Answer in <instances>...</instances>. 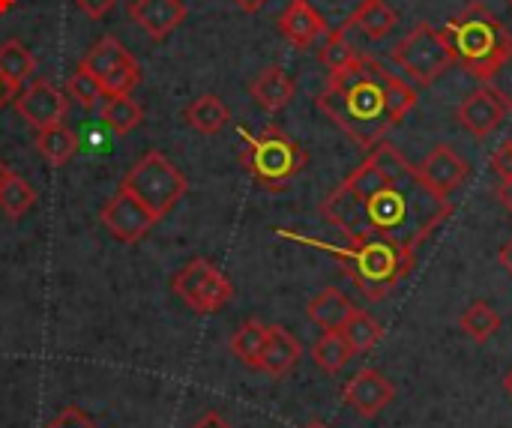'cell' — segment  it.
I'll use <instances>...</instances> for the list:
<instances>
[{
  "label": "cell",
  "mask_w": 512,
  "mask_h": 428,
  "mask_svg": "<svg viewBox=\"0 0 512 428\" xmlns=\"http://www.w3.org/2000/svg\"><path fill=\"white\" fill-rule=\"evenodd\" d=\"M321 216L348 243L384 240L417 252L453 216V204L426 186L402 150L381 141L321 201Z\"/></svg>",
  "instance_id": "1"
},
{
  "label": "cell",
  "mask_w": 512,
  "mask_h": 428,
  "mask_svg": "<svg viewBox=\"0 0 512 428\" xmlns=\"http://www.w3.org/2000/svg\"><path fill=\"white\" fill-rule=\"evenodd\" d=\"M315 102L360 150H375L417 105V87L378 57L360 54L351 66L330 72Z\"/></svg>",
  "instance_id": "2"
},
{
  "label": "cell",
  "mask_w": 512,
  "mask_h": 428,
  "mask_svg": "<svg viewBox=\"0 0 512 428\" xmlns=\"http://www.w3.org/2000/svg\"><path fill=\"white\" fill-rule=\"evenodd\" d=\"M282 237H291L297 243H306V246H315V249H324L330 252L342 270L348 273V279L360 288V294L372 303L384 300L417 264V252H408L402 246H393V243H384V240H369V243H348V246H330V243H321V240H309V237H300V234H291V231H279Z\"/></svg>",
  "instance_id": "3"
},
{
  "label": "cell",
  "mask_w": 512,
  "mask_h": 428,
  "mask_svg": "<svg viewBox=\"0 0 512 428\" xmlns=\"http://www.w3.org/2000/svg\"><path fill=\"white\" fill-rule=\"evenodd\" d=\"M444 33L450 39L456 63H462L480 81L492 75V69L512 48V36L507 33V27L483 3H471L465 12H459L444 27Z\"/></svg>",
  "instance_id": "4"
},
{
  "label": "cell",
  "mask_w": 512,
  "mask_h": 428,
  "mask_svg": "<svg viewBox=\"0 0 512 428\" xmlns=\"http://www.w3.org/2000/svg\"><path fill=\"white\" fill-rule=\"evenodd\" d=\"M246 147L240 153L243 168L252 174V180L270 192H282L309 162L306 150L279 126H267L264 132L252 135L240 129Z\"/></svg>",
  "instance_id": "5"
},
{
  "label": "cell",
  "mask_w": 512,
  "mask_h": 428,
  "mask_svg": "<svg viewBox=\"0 0 512 428\" xmlns=\"http://www.w3.org/2000/svg\"><path fill=\"white\" fill-rule=\"evenodd\" d=\"M120 186L132 192L159 222L180 204V198L189 189V180L168 156H162L159 150H150L126 171Z\"/></svg>",
  "instance_id": "6"
},
{
  "label": "cell",
  "mask_w": 512,
  "mask_h": 428,
  "mask_svg": "<svg viewBox=\"0 0 512 428\" xmlns=\"http://www.w3.org/2000/svg\"><path fill=\"white\" fill-rule=\"evenodd\" d=\"M393 63L405 72V78L414 87H429L435 84L453 63V48L444 30H438L429 21H420L393 51H390Z\"/></svg>",
  "instance_id": "7"
},
{
  "label": "cell",
  "mask_w": 512,
  "mask_h": 428,
  "mask_svg": "<svg viewBox=\"0 0 512 428\" xmlns=\"http://www.w3.org/2000/svg\"><path fill=\"white\" fill-rule=\"evenodd\" d=\"M174 294L198 315H213L234 297L231 279L207 258H192L171 276Z\"/></svg>",
  "instance_id": "8"
},
{
  "label": "cell",
  "mask_w": 512,
  "mask_h": 428,
  "mask_svg": "<svg viewBox=\"0 0 512 428\" xmlns=\"http://www.w3.org/2000/svg\"><path fill=\"white\" fill-rule=\"evenodd\" d=\"M102 225L111 231L114 240L120 243H138L150 234V228L156 225V216L123 186L105 201L102 213H99Z\"/></svg>",
  "instance_id": "9"
},
{
  "label": "cell",
  "mask_w": 512,
  "mask_h": 428,
  "mask_svg": "<svg viewBox=\"0 0 512 428\" xmlns=\"http://www.w3.org/2000/svg\"><path fill=\"white\" fill-rule=\"evenodd\" d=\"M12 102H15L18 117H24L36 132L63 123L66 108H69L66 93L57 90V87H54L51 81H45V78H36L30 87H21L18 96H15Z\"/></svg>",
  "instance_id": "10"
},
{
  "label": "cell",
  "mask_w": 512,
  "mask_h": 428,
  "mask_svg": "<svg viewBox=\"0 0 512 428\" xmlns=\"http://www.w3.org/2000/svg\"><path fill=\"white\" fill-rule=\"evenodd\" d=\"M417 171L426 180V186L441 198H450L471 177L468 159H462L450 144H435L429 156L417 165Z\"/></svg>",
  "instance_id": "11"
},
{
  "label": "cell",
  "mask_w": 512,
  "mask_h": 428,
  "mask_svg": "<svg viewBox=\"0 0 512 428\" xmlns=\"http://www.w3.org/2000/svg\"><path fill=\"white\" fill-rule=\"evenodd\" d=\"M345 405H351L360 417L372 420L378 417L393 399H396V384L384 378L378 369H360L342 390Z\"/></svg>",
  "instance_id": "12"
},
{
  "label": "cell",
  "mask_w": 512,
  "mask_h": 428,
  "mask_svg": "<svg viewBox=\"0 0 512 428\" xmlns=\"http://www.w3.org/2000/svg\"><path fill=\"white\" fill-rule=\"evenodd\" d=\"M333 27L327 18L306 0H288L282 18H279V33L294 45V48H312L318 39H324Z\"/></svg>",
  "instance_id": "13"
},
{
  "label": "cell",
  "mask_w": 512,
  "mask_h": 428,
  "mask_svg": "<svg viewBox=\"0 0 512 428\" xmlns=\"http://www.w3.org/2000/svg\"><path fill=\"white\" fill-rule=\"evenodd\" d=\"M129 18L153 42H162L186 21V3L183 0H132Z\"/></svg>",
  "instance_id": "14"
},
{
  "label": "cell",
  "mask_w": 512,
  "mask_h": 428,
  "mask_svg": "<svg viewBox=\"0 0 512 428\" xmlns=\"http://www.w3.org/2000/svg\"><path fill=\"white\" fill-rule=\"evenodd\" d=\"M504 117H507V108L489 87L468 93L465 102L459 105V123L477 138H489L504 123Z\"/></svg>",
  "instance_id": "15"
},
{
  "label": "cell",
  "mask_w": 512,
  "mask_h": 428,
  "mask_svg": "<svg viewBox=\"0 0 512 428\" xmlns=\"http://www.w3.org/2000/svg\"><path fill=\"white\" fill-rule=\"evenodd\" d=\"M294 93H297V87H294L291 75L282 66H264L252 78V84H249V96L264 111H282V108H288L291 99H294Z\"/></svg>",
  "instance_id": "16"
},
{
  "label": "cell",
  "mask_w": 512,
  "mask_h": 428,
  "mask_svg": "<svg viewBox=\"0 0 512 428\" xmlns=\"http://www.w3.org/2000/svg\"><path fill=\"white\" fill-rule=\"evenodd\" d=\"M300 357H303V345L297 342V336L285 327H270L258 369L267 372L270 378H285L300 363Z\"/></svg>",
  "instance_id": "17"
},
{
  "label": "cell",
  "mask_w": 512,
  "mask_h": 428,
  "mask_svg": "<svg viewBox=\"0 0 512 428\" xmlns=\"http://www.w3.org/2000/svg\"><path fill=\"white\" fill-rule=\"evenodd\" d=\"M396 24H399V12L387 3V0H369V3H363L348 21H345V27H339V30H345V33H351V30H357V33H363L366 39H384L387 33H393L396 30Z\"/></svg>",
  "instance_id": "18"
},
{
  "label": "cell",
  "mask_w": 512,
  "mask_h": 428,
  "mask_svg": "<svg viewBox=\"0 0 512 428\" xmlns=\"http://www.w3.org/2000/svg\"><path fill=\"white\" fill-rule=\"evenodd\" d=\"M354 312H357V306L339 288H324L306 309L312 324H318L321 330H336V333H342V327L348 324V318Z\"/></svg>",
  "instance_id": "19"
},
{
  "label": "cell",
  "mask_w": 512,
  "mask_h": 428,
  "mask_svg": "<svg viewBox=\"0 0 512 428\" xmlns=\"http://www.w3.org/2000/svg\"><path fill=\"white\" fill-rule=\"evenodd\" d=\"M183 117H186V123H189L195 132H201V135H216V132H222V129L228 126L231 111H228V105H225L219 96L204 93V96H198L195 102L186 105Z\"/></svg>",
  "instance_id": "20"
},
{
  "label": "cell",
  "mask_w": 512,
  "mask_h": 428,
  "mask_svg": "<svg viewBox=\"0 0 512 428\" xmlns=\"http://www.w3.org/2000/svg\"><path fill=\"white\" fill-rule=\"evenodd\" d=\"M36 150H39V156L48 165L63 168L78 153V138H75L72 129H66L63 123H57V126H48V129H39L36 132Z\"/></svg>",
  "instance_id": "21"
},
{
  "label": "cell",
  "mask_w": 512,
  "mask_h": 428,
  "mask_svg": "<svg viewBox=\"0 0 512 428\" xmlns=\"http://www.w3.org/2000/svg\"><path fill=\"white\" fill-rule=\"evenodd\" d=\"M459 327H462V333H465L471 342H477V345H486L489 339H495V336L501 333V327H504V318H501V312H498L495 306H489V303L477 300V303H471V306L462 312V321H459Z\"/></svg>",
  "instance_id": "22"
},
{
  "label": "cell",
  "mask_w": 512,
  "mask_h": 428,
  "mask_svg": "<svg viewBox=\"0 0 512 428\" xmlns=\"http://www.w3.org/2000/svg\"><path fill=\"white\" fill-rule=\"evenodd\" d=\"M132 54L126 51V45L120 42V39H114V36H102V39H96L90 48H87V54L81 57V66L87 69V72H93L99 81L111 72V69H117L123 60H129Z\"/></svg>",
  "instance_id": "23"
},
{
  "label": "cell",
  "mask_w": 512,
  "mask_h": 428,
  "mask_svg": "<svg viewBox=\"0 0 512 428\" xmlns=\"http://www.w3.org/2000/svg\"><path fill=\"white\" fill-rule=\"evenodd\" d=\"M99 117L108 129H114L117 135H126L144 123V108L129 93L126 96H108L99 108Z\"/></svg>",
  "instance_id": "24"
},
{
  "label": "cell",
  "mask_w": 512,
  "mask_h": 428,
  "mask_svg": "<svg viewBox=\"0 0 512 428\" xmlns=\"http://www.w3.org/2000/svg\"><path fill=\"white\" fill-rule=\"evenodd\" d=\"M267 333H270L267 324H261V321H255V318L246 321V324L231 336V354H234L243 366L258 369L261 354H264V345H267Z\"/></svg>",
  "instance_id": "25"
},
{
  "label": "cell",
  "mask_w": 512,
  "mask_h": 428,
  "mask_svg": "<svg viewBox=\"0 0 512 428\" xmlns=\"http://www.w3.org/2000/svg\"><path fill=\"white\" fill-rule=\"evenodd\" d=\"M0 72L6 75V81L12 84V87H24V81L36 72V57H33V51L24 45V42H18V39H6L3 45H0Z\"/></svg>",
  "instance_id": "26"
},
{
  "label": "cell",
  "mask_w": 512,
  "mask_h": 428,
  "mask_svg": "<svg viewBox=\"0 0 512 428\" xmlns=\"http://www.w3.org/2000/svg\"><path fill=\"white\" fill-rule=\"evenodd\" d=\"M351 357H354V351H351L348 339H345L342 333H336V330H324V336H321V339L315 342V348H312L315 366L324 369L327 375L342 372V369L351 363Z\"/></svg>",
  "instance_id": "27"
},
{
  "label": "cell",
  "mask_w": 512,
  "mask_h": 428,
  "mask_svg": "<svg viewBox=\"0 0 512 428\" xmlns=\"http://www.w3.org/2000/svg\"><path fill=\"white\" fill-rule=\"evenodd\" d=\"M342 336L348 339V345H351V351H354V354H369L372 348H378V345H381V339H384V327H381V321H378V318H372L369 312L357 309V312L348 318V324L342 327Z\"/></svg>",
  "instance_id": "28"
},
{
  "label": "cell",
  "mask_w": 512,
  "mask_h": 428,
  "mask_svg": "<svg viewBox=\"0 0 512 428\" xmlns=\"http://www.w3.org/2000/svg\"><path fill=\"white\" fill-rule=\"evenodd\" d=\"M33 204H36L33 186L24 177H18L15 171H9L6 180L0 183V213L6 219H21L27 210H33Z\"/></svg>",
  "instance_id": "29"
},
{
  "label": "cell",
  "mask_w": 512,
  "mask_h": 428,
  "mask_svg": "<svg viewBox=\"0 0 512 428\" xmlns=\"http://www.w3.org/2000/svg\"><path fill=\"white\" fill-rule=\"evenodd\" d=\"M363 51L348 39V33L345 30H330L327 36H324V42H321V51H318V57H321V63L330 69V72H339V69H345V66H351L357 57H360Z\"/></svg>",
  "instance_id": "30"
},
{
  "label": "cell",
  "mask_w": 512,
  "mask_h": 428,
  "mask_svg": "<svg viewBox=\"0 0 512 428\" xmlns=\"http://www.w3.org/2000/svg\"><path fill=\"white\" fill-rule=\"evenodd\" d=\"M66 96H72L81 108H96L105 99V90H102L99 78L78 63V69L66 78Z\"/></svg>",
  "instance_id": "31"
},
{
  "label": "cell",
  "mask_w": 512,
  "mask_h": 428,
  "mask_svg": "<svg viewBox=\"0 0 512 428\" xmlns=\"http://www.w3.org/2000/svg\"><path fill=\"white\" fill-rule=\"evenodd\" d=\"M138 81H141V66H138L135 57H129V60H123L117 69H111L99 84H102L105 99H108V96H126V93H132V87H135Z\"/></svg>",
  "instance_id": "32"
},
{
  "label": "cell",
  "mask_w": 512,
  "mask_h": 428,
  "mask_svg": "<svg viewBox=\"0 0 512 428\" xmlns=\"http://www.w3.org/2000/svg\"><path fill=\"white\" fill-rule=\"evenodd\" d=\"M306 3H312L327 18V24L336 30V27H345V21L369 0H306Z\"/></svg>",
  "instance_id": "33"
},
{
  "label": "cell",
  "mask_w": 512,
  "mask_h": 428,
  "mask_svg": "<svg viewBox=\"0 0 512 428\" xmlns=\"http://www.w3.org/2000/svg\"><path fill=\"white\" fill-rule=\"evenodd\" d=\"M486 87L504 102L507 111H512V48L507 51V57L492 69V75L486 78Z\"/></svg>",
  "instance_id": "34"
},
{
  "label": "cell",
  "mask_w": 512,
  "mask_h": 428,
  "mask_svg": "<svg viewBox=\"0 0 512 428\" xmlns=\"http://www.w3.org/2000/svg\"><path fill=\"white\" fill-rule=\"evenodd\" d=\"M45 428H99V426H96V423H93L81 408H75V405H72V408H66L57 420H51Z\"/></svg>",
  "instance_id": "35"
},
{
  "label": "cell",
  "mask_w": 512,
  "mask_h": 428,
  "mask_svg": "<svg viewBox=\"0 0 512 428\" xmlns=\"http://www.w3.org/2000/svg\"><path fill=\"white\" fill-rule=\"evenodd\" d=\"M492 168L501 180H510L512 177V138H507L495 153H492Z\"/></svg>",
  "instance_id": "36"
},
{
  "label": "cell",
  "mask_w": 512,
  "mask_h": 428,
  "mask_svg": "<svg viewBox=\"0 0 512 428\" xmlns=\"http://www.w3.org/2000/svg\"><path fill=\"white\" fill-rule=\"evenodd\" d=\"M114 3H117V0H75V6H78L87 18H93V21H96V18H105V15L114 9Z\"/></svg>",
  "instance_id": "37"
},
{
  "label": "cell",
  "mask_w": 512,
  "mask_h": 428,
  "mask_svg": "<svg viewBox=\"0 0 512 428\" xmlns=\"http://www.w3.org/2000/svg\"><path fill=\"white\" fill-rule=\"evenodd\" d=\"M192 428H231V423H228L222 414L210 411V414H204V417H201V420H198Z\"/></svg>",
  "instance_id": "38"
},
{
  "label": "cell",
  "mask_w": 512,
  "mask_h": 428,
  "mask_svg": "<svg viewBox=\"0 0 512 428\" xmlns=\"http://www.w3.org/2000/svg\"><path fill=\"white\" fill-rule=\"evenodd\" d=\"M15 96H18V87H12V84L6 81V75L0 72V108H3V105H9Z\"/></svg>",
  "instance_id": "39"
},
{
  "label": "cell",
  "mask_w": 512,
  "mask_h": 428,
  "mask_svg": "<svg viewBox=\"0 0 512 428\" xmlns=\"http://www.w3.org/2000/svg\"><path fill=\"white\" fill-rule=\"evenodd\" d=\"M495 195H498V201L512 213V177L510 180H501V186L495 189Z\"/></svg>",
  "instance_id": "40"
},
{
  "label": "cell",
  "mask_w": 512,
  "mask_h": 428,
  "mask_svg": "<svg viewBox=\"0 0 512 428\" xmlns=\"http://www.w3.org/2000/svg\"><path fill=\"white\" fill-rule=\"evenodd\" d=\"M498 261L504 264V270H507V273L512 276V240H507V243H504V249H501Z\"/></svg>",
  "instance_id": "41"
},
{
  "label": "cell",
  "mask_w": 512,
  "mask_h": 428,
  "mask_svg": "<svg viewBox=\"0 0 512 428\" xmlns=\"http://www.w3.org/2000/svg\"><path fill=\"white\" fill-rule=\"evenodd\" d=\"M243 12H258V9H264V3L267 0H234Z\"/></svg>",
  "instance_id": "42"
},
{
  "label": "cell",
  "mask_w": 512,
  "mask_h": 428,
  "mask_svg": "<svg viewBox=\"0 0 512 428\" xmlns=\"http://www.w3.org/2000/svg\"><path fill=\"white\" fill-rule=\"evenodd\" d=\"M504 390H507V396L512 399V369L507 372V378H504Z\"/></svg>",
  "instance_id": "43"
},
{
  "label": "cell",
  "mask_w": 512,
  "mask_h": 428,
  "mask_svg": "<svg viewBox=\"0 0 512 428\" xmlns=\"http://www.w3.org/2000/svg\"><path fill=\"white\" fill-rule=\"evenodd\" d=\"M303 428H330L327 423H321V420H312V423H306Z\"/></svg>",
  "instance_id": "44"
},
{
  "label": "cell",
  "mask_w": 512,
  "mask_h": 428,
  "mask_svg": "<svg viewBox=\"0 0 512 428\" xmlns=\"http://www.w3.org/2000/svg\"><path fill=\"white\" fill-rule=\"evenodd\" d=\"M6 174H9V168H6V165H3V162H0V183H3V180H6Z\"/></svg>",
  "instance_id": "45"
},
{
  "label": "cell",
  "mask_w": 512,
  "mask_h": 428,
  "mask_svg": "<svg viewBox=\"0 0 512 428\" xmlns=\"http://www.w3.org/2000/svg\"><path fill=\"white\" fill-rule=\"evenodd\" d=\"M507 3H510V6H512V0H507Z\"/></svg>",
  "instance_id": "46"
}]
</instances>
